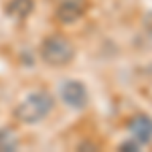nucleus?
<instances>
[{"instance_id": "nucleus-3", "label": "nucleus", "mask_w": 152, "mask_h": 152, "mask_svg": "<svg viewBox=\"0 0 152 152\" xmlns=\"http://www.w3.org/2000/svg\"><path fill=\"white\" fill-rule=\"evenodd\" d=\"M59 99L71 110H85L89 105L87 85L79 79H65L59 85Z\"/></svg>"}, {"instance_id": "nucleus-1", "label": "nucleus", "mask_w": 152, "mask_h": 152, "mask_svg": "<svg viewBox=\"0 0 152 152\" xmlns=\"http://www.w3.org/2000/svg\"><path fill=\"white\" fill-rule=\"evenodd\" d=\"M53 107H55V97L45 89H37V91L26 94L16 104L14 118L24 126H35V124H41L43 120H47Z\"/></svg>"}, {"instance_id": "nucleus-8", "label": "nucleus", "mask_w": 152, "mask_h": 152, "mask_svg": "<svg viewBox=\"0 0 152 152\" xmlns=\"http://www.w3.org/2000/svg\"><path fill=\"white\" fill-rule=\"evenodd\" d=\"M120 150H140V144L132 138V142H122L120 144Z\"/></svg>"}, {"instance_id": "nucleus-4", "label": "nucleus", "mask_w": 152, "mask_h": 152, "mask_svg": "<svg viewBox=\"0 0 152 152\" xmlns=\"http://www.w3.org/2000/svg\"><path fill=\"white\" fill-rule=\"evenodd\" d=\"M87 6L89 0H59L55 8V18L63 24H73L85 16Z\"/></svg>"}, {"instance_id": "nucleus-2", "label": "nucleus", "mask_w": 152, "mask_h": 152, "mask_svg": "<svg viewBox=\"0 0 152 152\" xmlns=\"http://www.w3.org/2000/svg\"><path fill=\"white\" fill-rule=\"evenodd\" d=\"M39 57L49 67H65L75 59V45L63 35H49L39 47Z\"/></svg>"}, {"instance_id": "nucleus-6", "label": "nucleus", "mask_w": 152, "mask_h": 152, "mask_svg": "<svg viewBox=\"0 0 152 152\" xmlns=\"http://www.w3.org/2000/svg\"><path fill=\"white\" fill-rule=\"evenodd\" d=\"M33 8H35L33 0H10L6 6V12L14 18H24L33 12Z\"/></svg>"}, {"instance_id": "nucleus-7", "label": "nucleus", "mask_w": 152, "mask_h": 152, "mask_svg": "<svg viewBox=\"0 0 152 152\" xmlns=\"http://www.w3.org/2000/svg\"><path fill=\"white\" fill-rule=\"evenodd\" d=\"M18 140L10 130H0V150H16Z\"/></svg>"}, {"instance_id": "nucleus-5", "label": "nucleus", "mask_w": 152, "mask_h": 152, "mask_svg": "<svg viewBox=\"0 0 152 152\" xmlns=\"http://www.w3.org/2000/svg\"><path fill=\"white\" fill-rule=\"evenodd\" d=\"M128 130L132 134V138L138 142V144H150L152 142V118L146 114H138L130 120Z\"/></svg>"}]
</instances>
